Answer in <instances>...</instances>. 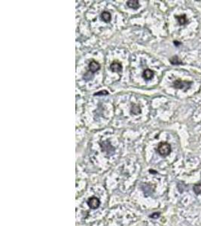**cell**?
<instances>
[{"label": "cell", "mask_w": 201, "mask_h": 226, "mask_svg": "<svg viewBox=\"0 0 201 226\" xmlns=\"http://www.w3.org/2000/svg\"><path fill=\"white\" fill-rule=\"evenodd\" d=\"M157 151L159 154L163 157L169 155L171 152V146L168 143L166 142H161L157 146Z\"/></svg>", "instance_id": "6da1fadb"}, {"label": "cell", "mask_w": 201, "mask_h": 226, "mask_svg": "<svg viewBox=\"0 0 201 226\" xmlns=\"http://www.w3.org/2000/svg\"><path fill=\"white\" fill-rule=\"evenodd\" d=\"M191 82H187V81H181L180 79L176 80L173 83V85L176 88L178 89H183V90H187L190 88V86L191 85Z\"/></svg>", "instance_id": "7a4b0ae2"}, {"label": "cell", "mask_w": 201, "mask_h": 226, "mask_svg": "<svg viewBox=\"0 0 201 226\" xmlns=\"http://www.w3.org/2000/svg\"><path fill=\"white\" fill-rule=\"evenodd\" d=\"M88 204L89 206V207H91V209H97L100 206V201L97 198H96V197H92V198L88 199Z\"/></svg>", "instance_id": "3957f363"}, {"label": "cell", "mask_w": 201, "mask_h": 226, "mask_svg": "<svg viewBox=\"0 0 201 226\" xmlns=\"http://www.w3.org/2000/svg\"><path fill=\"white\" fill-rule=\"evenodd\" d=\"M88 68H89L90 72H91L92 73H95V72H97L99 69H100V64L98 62H96V60H91L90 62L89 65H88Z\"/></svg>", "instance_id": "277c9868"}, {"label": "cell", "mask_w": 201, "mask_h": 226, "mask_svg": "<svg viewBox=\"0 0 201 226\" xmlns=\"http://www.w3.org/2000/svg\"><path fill=\"white\" fill-rule=\"evenodd\" d=\"M110 69H112V72H120L122 71V65L120 63L115 61L112 63L110 66Z\"/></svg>", "instance_id": "5b68a950"}, {"label": "cell", "mask_w": 201, "mask_h": 226, "mask_svg": "<svg viewBox=\"0 0 201 226\" xmlns=\"http://www.w3.org/2000/svg\"><path fill=\"white\" fill-rule=\"evenodd\" d=\"M154 76V72L152 70V69H147L143 72L142 73V77L144 78L145 80H150L153 78Z\"/></svg>", "instance_id": "8992f818"}, {"label": "cell", "mask_w": 201, "mask_h": 226, "mask_svg": "<svg viewBox=\"0 0 201 226\" xmlns=\"http://www.w3.org/2000/svg\"><path fill=\"white\" fill-rule=\"evenodd\" d=\"M127 5L130 9H137L139 7V2L137 0H129L127 2Z\"/></svg>", "instance_id": "52a82bcc"}, {"label": "cell", "mask_w": 201, "mask_h": 226, "mask_svg": "<svg viewBox=\"0 0 201 226\" xmlns=\"http://www.w3.org/2000/svg\"><path fill=\"white\" fill-rule=\"evenodd\" d=\"M101 18L103 21H105L106 23H109L111 21V19H112V16H111V14L108 11H103V12L101 14Z\"/></svg>", "instance_id": "ba28073f"}, {"label": "cell", "mask_w": 201, "mask_h": 226, "mask_svg": "<svg viewBox=\"0 0 201 226\" xmlns=\"http://www.w3.org/2000/svg\"><path fill=\"white\" fill-rule=\"evenodd\" d=\"M176 18L178 20V24H179L180 25H185V24L188 22L185 14H182V15L180 16H176Z\"/></svg>", "instance_id": "9c48e42d"}, {"label": "cell", "mask_w": 201, "mask_h": 226, "mask_svg": "<svg viewBox=\"0 0 201 226\" xmlns=\"http://www.w3.org/2000/svg\"><path fill=\"white\" fill-rule=\"evenodd\" d=\"M170 62L172 64H173V65H179V64H182L181 60H180L177 56H172L170 59Z\"/></svg>", "instance_id": "30bf717a"}, {"label": "cell", "mask_w": 201, "mask_h": 226, "mask_svg": "<svg viewBox=\"0 0 201 226\" xmlns=\"http://www.w3.org/2000/svg\"><path fill=\"white\" fill-rule=\"evenodd\" d=\"M193 190L196 195H201V182L194 184L193 186Z\"/></svg>", "instance_id": "8fae6325"}, {"label": "cell", "mask_w": 201, "mask_h": 226, "mask_svg": "<svg viewBox=\"0 0 201 226\" xmlns=\"http://www.w3.org/2000/svg\"><path fill=\"white\" fill-rule=\"evenodd\" d=\"M109 94V92L107 90H102V91L97 92V93H95V96H99V95H107Z\"/></svg>", "instance_id": "7c38bea8"}]
</instances>
